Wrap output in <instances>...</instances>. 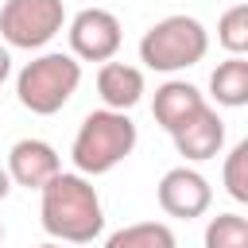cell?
I'll return each mask as SVG.
<instances>
[{"mask_svg": "<svg viewBox=\"0 0 248 248\" xmlns=\"http://www.w3.org/2000/svg\"><path fill=\"white\" fill-rule=\"evenodd\" d=\"M225 190H229V198L232 202H248V140H240L229 155H225Z\"/></svg>", "mask_w": 248, "mask_h": 248, "instance_id": "16", "label": "cell"}, {"mask_svg": "<svg viewBox=\"0 0 248 248\" xmlns=\"http://www.w3.org/2000/svg\"><path fill=\"white\" fill-rule=\"evenodd\" d=\"M66 27L62 0H4L0 8V39L16 50H43Z\"/></svg>", "mask_w": 248, "mask_h": 248, "instance_id": "5", "label": "cell"}, {"mask_svg": "<svg viewBox=\"0 0 248 248\" xmlns=\"http://www.w3.org/2000/svg\"><path fill=\"white\" fill-rule=\"evenodd\" d=\"M0 244H4V225H0Z\"/></svg>", "mask_w": 248, "mask_h": 248, "instance_id": "20", "label": "cell"}, {"mask_svg": "<svg viewBox=\"0 0 248 248\" xmlns=\"http://www.w3.org/2000/svg\"><path fill=\"white\" fill-rule=\"evenodd\" d=\"M8 178H12V186H27V190H43L58 170H62V159H58V151L46 143V140H35V136H27V140H16L12 143V151H8Z\"/></svg>", "mask_w": 248, "mask_h": 248, "instance_id": "9", "label": "cell"}, {"mask_svg": "<svg viewBox=\"0 0 248 248\" xmlns=\"http://www.w3.org/2000/svg\"><path fill=\"white\" fill-rule=\"evenodd\" d=\"M8 190H12V178H8V170H4V167H0V202H4V198H8Z\"/></svg>", "mask_w": 248, "mask_h": 248, "instance_id": "18", "label": "cell"}, {"mask_svg": "<svg viewBox=\"0 0 248 248\" xmlns=\"http://www.w3.org/2000/svg\"><path fill=\"white\" fill-rule=\"evenodd\" d=\"M8 74H12V50L0 43V85L8 81Z\"/></svg>", "mask_w": 248, "mask_h": 248, "instance_id": "17", "label": "cell"}, {"mask_svg": "<svg viewBox=\"0 0 248 248\" xmlns=\"http://www.w3.org/2000/svg\"><path fill=\"white\" fill-rule=\"evenodd\" d=\"M205 248H248V221L240 213H217L205 225Z\"/></svg>", "mask_w": 248, "mask_h": 248, "instance_id": "14", "label": "cell"}, {"mask_svg": "<svg viewBox=\"0 0 248 248\" xmlns=\"http://www.w3.org/2000/svg\"><path fill=\"white\" fill-rule=\"evenodd\" d=\"M155 198H159V209H163L167 217L194 221V217H202V213L213 205V186H209L205 174L194 170V167H170V170L159 178Z\"/></svg>", "mask_w": 248, "mask_h": 248, "instance_id": "7", "label": "cell"}, {"mask_svg": "<svg viewBox=\"0 0 248 248\" xmlns=\"http://www.w3.org/2000/svg\"><path fill=\"white\" fill-rule=\"evenodd\" d=\"M39 221L58 244H89L105 229V209L97 186L78 170H58L43 190Z\"/></svg>", "mask_w": 248, "mask_h": 248, "instance_id": "1", "label": "cell"}, {"mask_svg": "<svg viewBox=\"0 0 248 248\" xmlns=\"http://www.w3.org/2000/svg\"><path fill=\"white\" fill-rule=\"evenodd\" d=\"M105 248H178V240L167 221H136V225L116 229L105 240Z\"/></svg>", "mask_w": 248, "mask_h": 248, "instance_id": "13", "label": "cell"}, {"mask_svg": "<svg viewBox=\"0 0 248 248\" xmlns=\"http://www.w3.org/2000/svg\"><path fill=\"white\" fill-rule=\"evenodd\" d=\"M97 93L105 101V108H116V112H128L143 101V70L140 66H128V62H101L97 70Z\"/></svg>", "mask_w": 248, "mask_h": 248, "instance_id": "10", "label": "cell"}, {"mask_svg": "<svg viewBox=\"0 0 248 248\" xmlns=\"http://www.w3.org/2000/svg\"><path fill=\"white\" fill-rule=\"evenodd\" d=\"M205 50H209V31L194 16H163L140 39V62L159 74L190 70L205 58Z\"/></svg>", "mask_w": 248, "mask_h": 248, "instance_id": "4", "label": "cell"}, {"mask_svg": "<svg viewBox=\"0 0 248 248\" xmlns=\"http://www.w3.org/2000/svg\"><path fill=\"white\" fill-rule=\"evenodd\" d=\"M217 43L229 54H248V4H232L217 19Z\"/></svg>", "mask_w": 248, "mask_h": 248, "instance_id": "15", "label": "cell"}, {"mask_svg": "<svg viewBox=\"0 0 248 248\" xmlns=\"http://www.w3.org/2000/svg\"><path fill=\"white\" fill-rule=\"evenodd\" d=\"M209 97L225 108L248 105V58L244 54H229L225 62H217V70L209 74Z\"/></svg>", "mask_w": 248, "mask_h": 248, "instance_id": "12", "label": "cell"}, {"mask_svg": "<svg viewBox=\"0 0 248 248\" xmlns=\"http://www.w3.org/2000/svg\"><path fill=\"white\" fill-rule=\"evenodd\" d=\"M81 85V62L62 50H46L31 58L16 78V101L35 116H54L70 105V97Z\"/></svg>", "mask_w": 248, "mask_h": 248, "instance_id": "3", "label": "cell"}, {"mask_svg": "<svg viewBox=\"0 0 248 248\" xmlns=\"http://www.w3.org/2000/svg\"><path fill=\"white\" fill-rule=\"evenodd\" d=\"M205 105V97H202V89L198 85H190V81H178V78H170V81H163L159 89H155V101H151V116H155V124L170 136L182 120H190L198 108Z\"/></svg>", "mask_w": 248, "mask_h": 248, "instance_id": "11", "label": "cell"}, {"mask_svg": "<svg viewBox=\"0 0 248 248\" xmlns=\"http://www.w3.org/2000/svg\"><path fill=\"white\" fill-rule=\"evenodd\" d=\"M66 35H70V54L78 62H108V58H116V50L124 43L120 19L108 8H81L70 19Z\"/></svg>", "mask_w": 248, "mask_h": 248, "instance_id": "6", "label": "cell"}, {"mask_svg": "<svg viewBox=\"0 0 248 248\" xmlns=\"http://www.w3.org/2000/svg\"><path fill=\"white\" fill-rule=\"evenodd\" d=\"M136 140H140V132H136L128 112L93 108L78 124V136L70 143V159H74L78 174L97 178V174H108L112 167H120L136 151Z\"/></svg>", "mask_w": 248, "mask_h": 248, "instance_id": "2", "label": "cell"}, {"mask_svg": "<svg viewBox=\"0 0 248 248\" xmlns=\"http://www.w3.org/2000/svg\"><path fill=\"white\" fill-rule=\"evenodd\" d=\"M39 248H62V244H58V240H50V244H39Z\"/></svg>", "mask_w": 248, "mask_h": 248, "instance_id": "19", "label": "cell"}, {"mask_svg": "<svg viewBox=\"0 0 248 248\" xmlns=\"http://www.w3.org/2000/svg\"><path fill=\"white\" fill-rule=\"evenodd\" d=\"M170 140L186 163H205V159L221 155V147H225V120L217 116L213 105H202L190 120H182L170 132Z\"/></svg>", "mask_w": 248, "mask_h": 248, "instance_id": "8", "label": "cell"}]
</instances>
